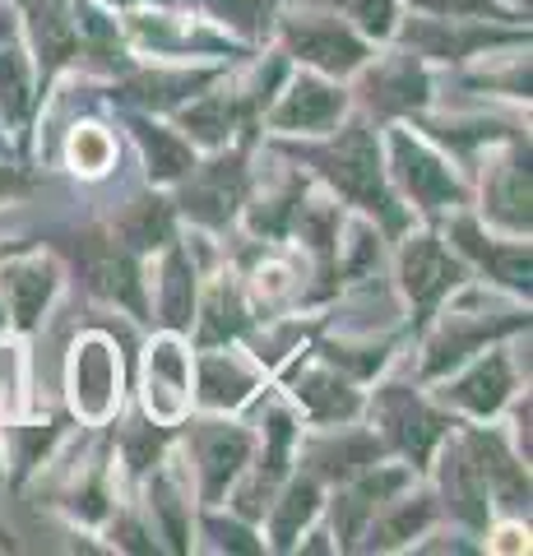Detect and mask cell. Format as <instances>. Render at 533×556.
I'll use <instances>...</instances> for the list:
<instances>
[{"instance_id": "4dcf8cb0", "label": "cell", "mask_w": 533, "mask_h": 556, "mask_svg": "<svg viewBox=\"0 0 533 556\" xmlns=\"http://www.w3.org/2000/svg\"><path fill=\"white\" fill-rule=\"evenodd\" d=\"M33 112H38V89H33L24 51L0 42V116H5L10 130L24 139L33 126Z\"/></svg>"}, {"instance_id": "6da1fadb", "label": "cell", "mask_w": 533, "mask_h": 556, "mask_svg": "<svg viewBox=\"0 0 533 556\" xmlns=\"http://www.w3.org/2000/svg\"><path fill=\"white\" fill-rule=\"evenodd\" d=\"M297 159L312 163L343 200L376 214L385 228H399L404 223V208L394 204L390 186H385V172H381V144H376V135L367 126L339 130L334 139H325V144H316V149H297Z\"/></svg>"}, {"instance_id": "9c48e42d", "label": "cell", "mask_w": 533, "mask_h": 556, "mask_svg": "<svg viewBox=\"0 0 533 556\" xmlns=\"http://www.w3.org/2000/svg\"><path fill=\"white\" fill-rule=\"evenodd\" d=\"M399 283L413 311H418V320H427L464 283V265L436 237H408L399 251Z\"/></svg>"}, {"instance_id": "836d02e7", "label": "cell", "mask_w": 533, "mask_h": 556, "mask_svg": "<svg viewBox=\"0 0 533 556\" xmlns=\"http://www.w3.org/2000/svg\"><path fill=\"white\" fill-rule=\"evenodd\" d=\"M149 510H153V525H158V533L167 538L172 552L191 547V501H186L181 482L172 473L149 478Z\"/></svg>"}, {"instance_id": "f6af8a7d", "label": "cell", "mask_w": 533, "mask_h": 556, "mask_svg": "<svg viewBox=\"0 0 533 556\" xmlns=\"http://www.w3.org/2000/svg\"><path fill=\"white\" fill-rule=\"evenodd\" d=\"M496 538H502V543H492L496 552H524L529 547V529H520V525H506Z\"/></svg>"}, {"instance_id": "d590c367", "label": "cell", "mask_w": 533, "mask_h": 556, "mask_svg": "<svg viewBox=\"0 0 533 556\" xmlns=\"http://www.w3.org/2000/svg\"><path fill=\"white\" fill-rule=\"evenodd\" d=\"M195 320H200V343H210V348L242 334L246 329V302H242V292H237V283L218 278V283L204 292Z\"/></svg>"}, {"instance_id": "ac0fdd59", "label": "cell", "mask_w": 533, "mask_h": 556, "mask_svg": "<svg viewBox=\"0 0 533 556\" xmlns=\"http://www.w3.org/2000/svg\"><path fill=\"white\" fill-rule=\"evenodd\" d=\"M56 283L61 269L51 260H14V265L0 269V302H5V316L20 334L38 329L47 302L56 298Z\"/></svg>"}, {"instance_id": "d6a6232c", "label": "cell", "mask_w": 533, "mask_h": 556, "mask_svg": "<svg viewBox=\"0 0 533 556\" xmlns=\"http://www.w3.org/2000/svg\"><path fill=\"white\" fill-rule=\"evenodd\" d=\"M130 130H135V139H140V149H144V163H149V177H153V181H181L186 172H191L195 149L186 144L177 130L153 126V121H130Z\"/></svg>"}, {"instance_id": "9a60e30c", "label": "cell", "mask_w": 533, "mask_h": 556, "mask_svg": "<svg viewBox=\"0 0 533 556\" xmlns=\"http://www.w3.org/2000/svg\"><path fill=\"white\" fill-rule=\"evenodd\" d=\"M343 108H348V93H343L339 84H330L325 75H302V79H292L283 89L279 108L269 112V126L274 130H292V135L297 130L302 135H320L343 116Z\"/></svg>"}, {"instance_id": "8d00e7d4", "label": "cell", "mask_w": 533, "mask_h": 556, "mask_svg": "<svg viewBox=\"0 0 533 556\" xmlns=\"http://www.w3.org/2000/svg\"><path fill=\"white\" fill-rule=\"evenodd\" d=\"M65 159H71V167L79 177H102L116 159V139L102 126H75L71 144H65Z\"/></svg>"}, {"instance_id": "8992f818", "label": "cell", "mask_w": 533, "mask_h": 556, "mask_svg": "<svg viewBox=\"0 0 533 556\" xmlns=\"http://www.w3.org/2000/svg\"><path fill=\"white\" fill-rule=\"evenodd\" d=\"M390 167H394V181L404 186V195L418 204L422 214H441V208L464 204V186L450 172V163L427 149L422 139H413L408 130L390 135Z\"/></svg>"}, {"instance_id": "f546056e", "label": "cell", "mask_w": 533, "mask_h": 556, "mask_svg": "<svg viewBox=\"0 0 533 556\" xmlns=\"http://www.w3.org/2000/svg\"><path fill=\"white\" fill-rule=\"evenodd\" d=\"M316 510H320V478H316V473H297V478L283 486L279 501H269V533H274V547H279V552L297 547V538H302V529L316 519Z\"/></svg>"}, {"instance_id": "b9f144b4", "label": "cell", "mask_w": 533, "mask_h": 556, "mask_svg": "<svg viewBox=\"0 0 533 556\" xmlns=\"http://www.w3.org/2000/svg\"><path fill=\"white\" fill-rule=\"evenodd\" d=\"M292 292H297V274H292L283 260H269V265L255 269V298L265 306H283Z\"/></svg>"}, {"instance_id": "60d3db41", "label": "cell", "mask_w": 533, "mask_h": 556, "mask_svg": "<svg viewBox=\"0 0 533 556\" xmlns=\"http://www.w3.org/2000/svg\"><path fill=\"white\" fill-rule=\"evenodd\" d=\"M122 445H126V464H130V473H149V468L163 459V427H149V422L130 427L126 437H122Z\"/></svg>"}, {"instance_id": "7402d4cb", "label": "cell", "mask_w": 533, "mask_h": 556, "mask_svg": "<svg viewBox=\"0 0 533 556\" xmlns=\"http://www.w3.org/2000/svg\"><path fill=\"white\" fill-rule=\"evenodd\" d=\"M33 47L42 61V84L79 56V28H75V0H28Z\"/></svg>"}, {"instance_id": "603a6c76", "label": "cell", "mask_w": 533, "mask_h": 556, "mask_svg": "<svg viewBox=\"0 0 533 556\" xmlns=\"http://www.w3.org/2000/svg\"><path fill=\"white\" fill-rule=\"evenodd\" d=\"M371 464H381V441L371 431H330L306 450V473L320 482H348Z\"/></svg>"}, {"instance_id": "ee69618b", "label": "cell", "mask_w": 533, "mask_h": 556, "mask_svg": "<svg viewBox=\"0 0 533 556\" xmlns=\"http://www.w3.org/2000/svg\"><path fill=\"white\" fill-rule=\"evenodd\" d=\"M112 533H116V543L130 547V552H153V543H144V529L135 525V519H116Z\"/></svg>"}, {"instance_id": "7c38bea8", "label": "cell", "mask_w": 533, "mask_h": 556, "mask_svg": "<svg viewBox=\"0 0 533 556\" xmlns=\"http://www.w3.org/2000/svg\"><path fill=\"white\" fill-rule=\"evenodd\" d=\"M251 464V431L237 422H200L195 427V473L204 506H218L228 486L246 473Z\"/></svg>"}, {"instance_id": "f1b7e54d", "label": "cell", "mask_w": 533, "mask_h": 556, "mask_svg": "<svg viewBox=\"0 0 533 556\" xmlns=\"http://www.w3.org/2000/svg\"><path fill=\"white\" fill-rule=\"evenodd\" d=\"M158 320L172 334L191 329V320H195V269H191V255H186L177 241L167 247L163 269H158Z\"/></svg>"}, {"instance_id": "d4e9b609", "label": "cell", "mask_w": 533, "mask_h": 556, "mask_svg": "<svg viewBox=\"0 0 533 556\" xmlns=\"http://www.w3.org/2000/svg\"><path fill=\"white\" fill-rule=\"evenodd\" d=\"M261 98H242V93H200L191 108H181V126L191 130L195 144L204 149H223L232 139V130L255 112Z\"/></svg>"}, {"instance_id": "ab89813d", "label": "cell", "mask_w": 533, "mask_h": 556, "mask_svg": "<svg viewBox=\"0 0 533 556\" xmlns=\"http://www.w3.org/2000/svg\"><path fill=\"white\" fill-rule=\"evenodd\" d=\"M413 10H427V14H445V20H510L502 0H408Z\"/></svg>"}, {"instance_id": "5b68a950", "label": "cell", "mask_w": 533, "mask_h": 556, "mask_svg": "<svg viewBox=\"0 0 533 556\" xmlns=\"http://www.w3.org/2000/svg\"><path fill=\"white\" fill-rule=\"evenodd\" d=\"M371 417L381 422L385 445L399 450L413 468H427L436 441L445 437V427H450L432 404H427V399H418L408 386H385L381 394H376Z\"/></svg>"}, {"instance_id": "83f0119b", "label": "cell", "mask_w": 533, "mask_h": 556, "mask_svg": "<svg viewBox=\"0 0 533 556\" xmlns=\"http://www.w3.org/2000/svg\"><path fill=\"white\" fill-rule=\"evenodd\" d=\"M112 228H116V237H122L126 251H167L172 237H177V214H172L167 200L140 195L116 214Z\"/></svg>"}, {"instance_id": "8fae6325", "label": "cell", "mask_w": 533, "mask_h": 556, "mask_svg": "<svg viewBox=\"0 0 533 556\" xmlns=\"http://www.w3.org/2000/svg\"><path fill=\"white\" fill-rule=\"evenodd\" d=\"M144 408L158 427H177L191 408V357L177 334L149 343L144 357Z\"/></svg>"}, {"instance_id": "e575fe53", "label": "cell", "mask_w": 533, "mask_h": 556, "mask_svg": "<svg viewBox=\"0 0 533 556\" xmlns=\"http://www.w3.org/2000/svg\"><path fill=\"white\" fill-rule=\"evenodd\" d=\"M204 84H214V70H195V75H167V70H149V75H135L126 79V98L140 102V108H177V102L195 98V89H204Z\"/></svg>"}, {"instance_id": "1f68e13d", "label": "cell", "mask_w": 533, "mask_h": 556, "mask_svg": "<svg viewBox=\"0 0 533 556\" xmlns=\"http://www.w3.org/2000/svg\"><path fill=\"white\" fill-rule=\"evenodd\" d=\"M130 38L140 42V47H153L158 56H186V51H223L218 38L186 28L181 20H172V14H130Z\"/></svg>"}, {"instance_id": "7bdbcfd3", "label": "cell", "mask_w": 533, "mask_h": 556, "mask_svg": "<svg viewBox=\"0 0 533 556\" xmlns=\"http://www.w3.org/2000/svg\"><path fill=\"white\" fill-rule=\"evenodd\" d=\"M210 533L218 538V547H228V552H261L265 543H255L251 529L242 525H218V519H210Z\"/></svg>"}, {"instance_id": "3957f363", "label": "cell", "mask_w": 533, "mask_h": 556, "mask_svg": "<svg viewBox=\"0 0 533 556\" xmlns=\"http://www.w3.org/2000/svg\"><path fill=\"white\" fill-rule=\"evenodd\" d=\"M283 47H288V56L312 65L325 79L357 75V70L367 65V38L343 20H330V14H297V20H283Z\"/></svg>"}, {"instance_id": "e0dca14e", "label": "cell", "mask_w": 533, "mask_h": 556, "mask_svg": "<svg viewBox=\"0 0 533 556\" xmlns=\"http://www.w3.org/2000/svg\"><path fill=\"white\" fill-rule=\"evenodd\" d=\"M483 214L506 232L529 237V144H510V153L492 163L483 177Z\"/></svg>"}, {"instance_id": "ba28073f", "label": "cell", "mask_w": 533, "mask_h": 556, "mask_svg": "<svg viewBox=\"0 0 533 556\" xmlns=\"http://www.w3.org/2000/svg\"><path fill=\"white\" fill-rule=\"evenodd\" d=\"M404 42H408L413 56H422V61H469L487 47L524 42V33L487 28L478 20H445V14H432V20H408Z\"/></svg>"}, {"instance_id": "5bb4252c", "label": "cell", "mask_w": 533, "mask_h": 556, "mask_svg": "<svg viewBox=\"0 0 533 556\" xmlns=\"http://www.w3.org/2000/svg\"><path fill=\"white\" fill-rule=\"evenodd\" d=\"M292 445H297V417H292V408H283V404H269L265 408V459L242 482V492H237V510H242L246 519H261L269 510L279 482L288 478Z\"/></svg>"}, {"instance_id": "7dc6e473", "label": "cell", "mask_w": 533, "mask_h": 556, "mask_svg": "<svg viewBox=\"0 0 533 556\" xmlns=\"http://www.w3.org/2000/svg\"><path fill=\"white\" fill-rule=\"evenodd\" d=\"M10 33H14V14L0 10V42H10Z\"/></svg>"}, {"instance_id": "c3c4849f", "label": "cell", "mask_w": 533, "mask_h": 556, "mask_svg": "<svg viewBox=\"0 0 533 556\" xmlns=\"http://www.w3.org/2000/svg\"><path fill=\"white\" fill-rule=\"evenodd\" d=\"M5 325H10V316H5V302H0V334H5Z\"/></svg>"}, {"instance_id": "4fadbf2b", "label": "cell", "mask_w": 533, "mask_h": 556, "mask_svg": "<svg viewBox=\"0 0 533 556\" xmlns=\"http://www.w3.org/2000/svg\"><path fill=\"white\" fill-rule=\"evenodd\" d=\"M432 98V79L422 70V56L413 51H394V56L363 65V102L376 116H408L422 112Z\"/></svg>"}, {"instance_id": "681fc988", "label": "cell", "mask_w": 533, "mask_h": 556, "mask_svg": "<svg viewBox=\"0 0 533 556\" xmlns=\"http://www.w3.org/2000/svg\"><path fill=\"white\" fill-rule=\"evenodd\" d=\"M520 5H529V0H520Z\"/></svg>"}, {"instance_id": "2e32d148", "label": "cell", "mask_w": 533, "mask_h": 556, "mask_svg": "<svg viewBox=\"0 0 533 556\" xmlns=\"http://www.w3.org/2000/svg\"><path fill=\"white\" fill-rule=\"evenodd\" d=\"M408 482H413L408 468H381V464H371L357 478H348V486H343L334 501V533L343 538V547H353L357 538H363L367 519L381 510L394 492H404Z\"/></svg>"}, {"instance_id": "bcb514c9", "label": "cell", "mask_w": 533, "mask_h": 556, "mask_svg": "<svg viewBox=\"0 0 533 556\" xmlns=\"http://www.w3.org/2000/svg\"><path fill=\"white\" fill-rule=\"evenodd\" d=\"M20 186H24V181H20V177H14V172H10V167H0V195H10V190H20Z\"/></svg>"}, {"instance_id": "4316f807", "label": "cell", "mask_w": 533, "mask_h": 556, "mask_svg": "<svg viewBox=\"0 0 533 556\" xmlns=\"http://www.w3.org/2000/svg\"><path fill=\"white\" fill-rule=\"evenodd\" d=\"M432 515H436V506H432V496L427 492H413V496L394 492L385 506L367 519V529H363L367 543L363 547H381V552L385 547H404L408 538H418L427 525H432Z\"/></svg>"}, {"instance_id": "f35d334b", "label": "cell", "mask_w": 533, "mask_h": 556, "mask_svg": "<svg viewBox=\"0 0 533 556\" xmlns=\"http://www.w3.org/2000/svg\"><path fill=\"white\" fill-rule=\"evenodd\" d=\"M204 5L237 33H265L274 20V0H204Z\"/></svg>"}, {"instance_id": "d6986e66", "label": "cell", "mask_w": 533, "mask_h": 556, "mask_svg": "<svg viewBox=\"0 0 533 556\" xmlns=\"http://www.w3.org/2000/svg\"><path fill=\"white\" fill-rule=\"evenodd\" d=\"M450 241L478 269H487V278H496V283H506L515 292H529V241H492L464 214L450 218Z\"/></svg>"}, {"instance_id": "ffe728a7", "label": "cell", "mask_w": 533, "mask_h": 556, "mask_svg": "<svg viewBox=\"0 0 533 556\" xmlns=\"http://www.w3.org/2000/svg\"><path fill=\"white\" fill-rule=\"evenodd\" d=\"M441 492H445V506H450L455 519H464L469 529H487V478L478 468L469 441H450L445 445V459H441Z\"/></svg>"}, {"instance_id": "7a4b0ae2", "label": "cell", "mask_w": 533, "mask_h": 556, "mask_svg": "<svg viewBox=\"0 0 533 556\" xmlns=\"http://www.w3.org/2000/svg\"><path fill=\"white\" fill-rule=\"evenodd\" d=\"M71 251H75V265L84 274V288H89L93 298L126 306L135 320H149L144 278H140V265H135V251H126L122 241H112L102 232H79L71 241Z\"/></svg>"}, {"instance_id": "cb8c5ba5", "label": "cell", "mask_w": 533, "mask_h": 556, "mask_svg": "<svg viewBox=\"0 0 533 556\" xmlns=\"http://www.w3.org/2000/svg\"><path fill=\"white\" fill-rule=\"evenodd\" d=\"M292 394H297L306 417L320 427H343L348 417H357V408H363L357 390L334 367H306L297 380H292Z\"/></svg>"}, {"instance_id": "30bf717a", "label": "cell", "mask_w": 533, "mask_h": 556, "mask_svg": "<svg viewBox=\"0 0 533 556\" xmlns=\"http://www.w3.org/2000/svg\"><path fill=\"white\" fill-rule=\"evenodd\" d=\"M246 190V172H242V153L232 159H214L181 177V214H191L200 228H228V218L237 214Z\"/></svg>"}, {"instance_id": "52a82bcc", "label": "cell", "mask_w": 533, "mask_h": 556, "mask_svg": "<svg viewBox=\"0 0 533 556\" xmlns=\"http://www.w3.org/2000/svg\"><path fill=\"white\" fill-rule=\"evenodd\" d=\"M71 404L84 422H107L122 404V357L107 334H79L71 348Z\"/></svg>"}, {"instance_id": "44dd1931", "label": "cell", "mask_w": 533, "mask_h": 556, "mask_svg": "<svg viewBox=\"0 0 533 556\" xmlns=\"http://www.w3.org/2000/svg\"><path fill=\"white\" fill-rule=\"evenodd\" d=\"M510 390H515L510 357L492 348V353L483 362H473V367L464 371L459 380H445L441 399H445V404H455V408H464V413H473V417H496L506 408Z\"/></svg>"}, {"instance_id": "277c9868", "label": "cell", "mask_w": 533, "mask_h": 556, "mask_svg": "<svg viewBox=\"0 0 533 556\" xmlns=\"http://www.w3.org/2000/svg\"><path fill=\"white\" fill-rule=\"evenodd\" d=\"M515 329H529V316H515V311H502V316H487L478 306H455L445 311L436 334L427 339V357H422V376H445L450 367H459L464 357L483 353L492 339H506Z\"/></svg>"}, {"instance_id": "74e56055", "label": "cell", "mask_w": 533, "mask_h": 556, "mask_svg": "<svg viewBox=\"0 0 533 556\" xmlns=\"http://www.w3.org/2000/svg\"><path fill=\"white\" fill-rule=\"evenodd\" d=\"M330 5L348 14L363 38H390L399 20V0H330Z\"/></svg>"}, {"instance_id": "484cf974", "label": "cell", "mask_w": 533, "mask_h": 556, "mask_svg": "<svg viewBox=\"0 0 533 556\" xmlns=\"http://www.w3.org/2000/svg\"><path fill=\"white\" fill-rule=\"evenodd\" d=\"M255 390H261V371L237 353H214L200 362V404L204 408H214V413L242 408Z\"/></svg>"}]
</instances>
